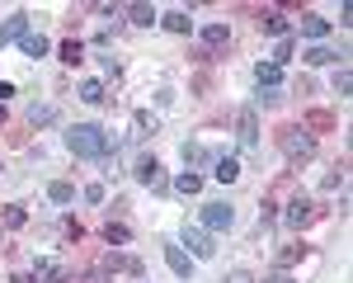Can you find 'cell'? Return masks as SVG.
I'll return each mask as SVG.
<instances>
[{
    "label": "cell",
    "instance_id": "cell-1",
    "mask_svg": "<svg viewBox=\"0 0 353 283\" xmlns=\"http://www.w3.org/2000/svg\"><path fill=\"white\" fill-rule=\"evenodd\" d=\"M66 146H71V156H81V161H99V156L118 151L123 137L104 133L99 123H76V128H66Z\"/></svg>",
    "mask_w": 353,
    "mask_h": 283
},
{
    "label": "cell",
    "instance_id": "cell-2",
    "mask_svg": "<svg viewBox=\"0 0 353 283\" xmlns=\"http://www.w3.org/2000/svg\"><path fill=\"white\" fill-rule=\"evenodd\" d=\"M273 142H278V151L292 161V166H306V161H316V137L306 133V128H297V123H288V128H278L273 133Z\"/></svg>",
    "mask_w": 353,
    "mask_h": 283
},
{
    "label": "cell",
    "instance_id": "cell-3",
    "mask_svg": "<svg viewBox=\"0 0 353 283\" xmlns=\"http://www.w3.org/2000/svg\"><path fill=\"white\" fill-rule=\"evenodd\" d=\"M321 217H325V208H321V203H311V198L306 194H297L292 198V203H288V213H283V222L288 226H311V222H321Z\"/></svg>",
    "mask_w": 353,
    "mask_h": 283
},
{
    "label": "cell",
    "instance_id": "cell-4",
    "mask_svg": "<svg viewBox=\"0 0 353 283\" xmlns=\"http://www.w3.org/2000/svg\"><path fill=\"white\" fill-rule=\"evenodd\" d=\"M184 246H189L193 260H212V255H217V241H212V231H203V226H189V222H184Z\"/></svg>",
    "mask_w": 353,
    "mask_h": 283
},
{
    "label": "cell",
    "instance_id": "cell-5",
    "mask_svg": "<svg viewBox=\"0 0 353 283\" xmlns=\"http://www.w3.org/2000/svg\"><path fill=\"white\" fill-rule=\"evenodd\" d=\"M236 142H241L245 151H254V146H259V113H254V109L236 113Z\"/></svg>",
    "mask_w": 353,
    "mask_h": 283
},
{
    "label": "cell",
    "instance_id": "cell-6",
    "mask_svg": "<svg viewBox=\"0 0 353 283\" xmlns=\"http://www.w3.org/2000/svg\"><path fill=\"white\" fill-rule=\"evenodd\" d=\"M198 48H203V52H226V48H231V28L226 24H203V43H198Z\"/></svg>",
    "mask_w": 353,
    "mask_h": 283
},
{
    "label": "cell",
    "instance_id": "cell-7",
    "mask_svg": "<svg viewBox=\"0 0 353 283\" xmlns=\"http://www.w3.org/2000/svg\"><path fill=\"white\" fill-rule=\"evenodd\" d=\"M231 222H236V208H226V203H208L203 208V231H226Z\"/></svg>",
    "mask_w": 353,
    "mask_h": 283
},
{
    "label": "cell",
    "instance_id": "cell-8",
    "mask_svg": "<svg viewBox=\"0 0 353 283\" xmlns=\"http://www.w3.org/2000/svg\"><path fill=\"white\" fill-rule=\"evenodd\" d=\"M137 184H146V189H165V170L156 156H141L137 161Z\"/></svg>",
    "mask_w": 353,
    "mask_h": 283
},
{
    "label": "cell",
    "instance_id": "cell-9",
    "mask_svg": "<svg viewBox=\"0 0 353 283\" xmlns=\"http://www.w3.org/2000/svg\"><path fill=\"white\" fill-rule=\"evenodd\" d=\"M334 123H339V118H334L330 109H311L306 118H301V128H306L311 137H316V133H334Z\"/></svg>",
    "mask_w": 353,
    "mask_h": 283
},
{
    "label": "cell",
    "instance_id": "cell-10",
    "mask_svg": "<svg viewBox=\"0 0 353 283\" xmlns=\"http://www.w3.org/2000/svg\"><path fill=\"white\" fill-rule=\"evenodd\" d=\"M24 33H28V14H24V10H14V14L0 24V48H5V43H14V38H24Z\"/></svg>",
    "mask_w": 353,
    "mask_h": 283
},
{
    "label": "cell",
    "instance_id": "cell-11",
    "mask_svg": "<svg viewBox=\"0 0 353 283\" xmlns=\"http://www.w3.org/2000/svg\"><path fill=\"white\" fill-rule=\"evenodd\" d=\"M165 264H170V269H174V274H179L184 283L193 279V255H184L179 246H165Z\"/></svg>",
    "mask_w": 353,
    "mask_h": 283
},
{
    "label": "cell",
    "instance_id": "cell-12",
    "mask_svg": "<svg viewBox=\"0 0 353 283\" xmlns=\"http://www.w3.org/2000/svg\"><path fill=\"white\" fill-rule=\"evenodd\" d=\"M254 24H259V33H273V38H288V19H283L278 10H259V19H254Z\"/></svg>",
    "mask_w": 353,
    "mask_h": 283
},
{
    "label": "cell",
    "instance_id": "cell-13",
    "mask_svg": "<svg viewBox=\"0 0 353 283\" xmlns=\"http://www.w3.org/2000/svg\"><path fill=\"white\" fill-rule=\"evenodd\" d=\"M301 57H306L311 66H334V61L344 66V52H334V48H325V43H316V48H306Z\"/></svg>",
    "mask_w": 353,
    "mask_h": 283
},
{
    "label": "cell",
    "instance_id": "cell-14",
    "mask_svg": "<svg viewBox=\"0 0 353 283\" xmlns=\"http://www.w3.org/2000/svg\"><path fill=\"white\" fill-rule=\"evenodd\" d=\"M123 14H128V24H141V28H151L161 14L151 10V5H141V0H132V5H123Z\"/></svg>",
    "mask_w": 353,
    "mask_h": 283
},
{
    "label": "cell",
    "instance_id": "cell-15",
    "mask_svg": "<svg viewBox=\"0 0 353 283\" xmlns=\"http://www.w3.org/2000/svg\"><path fill=\"white\" fill-rule=\"evenodd\" d=\"M325 33H330V19H321L316 10H306V14H301V38H316V43H321Z\"/></svg>",
    "mask_w": 353,
    "mask_h": 283
},
{
    "label": "cell",
    "instance_id": "cell-16",
    "mask_svg": "<svg viewBox=\"0 0 353 283\" xmlns=\"http://www.w3.org/2000/svg\"><path fill=\"white\" fill-rule=\"evenodd\" d=\"M254 81H259V90H278V81H283V66L259 61V66H254Z\"/></svg>",
    "mask_w": 353,
    "mask_h": 283
},
{
    "label": "cell",
    "instance_id": "cell-17",
    "mask_svg": "<svg viewBox=\"0 0 353 283\" xmlns=\"http://www.w3.org/2000/svg\"><path fill=\"white\" fill-rule=\"evenodd\" d=\"M76 95H81L85 104H109V85H104V81H85Z\"/></svg>",
    "mask_w": 353,
    "mask_h": 283
},
{
    "label": "cell",
    "instance_id": "cell-18",
    "mask_svg": "<svg viewBox=\"0 0 353 283\" xmlns=\"http://www.w3.org/2000/svg\"><path fill=\"white\" fill-rule=\"evenodd\" d=\"M208 161H212V151H208L203 142H184V166H189V170L208 166Z\"/></svg>",
    "mask_w": 353,
    "mask_h": 283
},
{
    "label": "cell",
    "instance_id": "cell-19",
    "mask_svg": "<svg viewBox=\"0 0 353 283\" xmlns=\"http://www.w3.org/2000/svg\"><path fill=\"white\" fill-rule=\"evenodd\" d=\"M19 48H24V57H48V48H52V43H48L43 33H33V28H28L24 38H19Z\"/></svg>",
    "mask_w": 353,
    "mask_h": 283
},
{
    "label": "cell",
    "instance_id": "cell-20",
    "mask_svg": "<svg viewBox=\"0 0 353 283\" xmlns=\"http://www.w3.org/2000/svg\"><path fill=\"white\" fill-rule=\"evenodd\" d=\"M212 175H217L221 184H231V179H241V161H236V156H217V166H212Z\"/></svg>",
    "mask_w": 353,
    "mask_h": 283
},
{
    "label": "cell",
    "instance_id": "cell-21",
    "mask_svg": "<svg viewBox=\"0 0 353 283\" xmlns=\"http://www.w3.org/2000/svg\"><path fill=\"white\" fill-rule=\"evenodd\" d=\"M0 226H10V231H19V226H28V208H19V203H10V208L0 213Z\"/></svg>",
    "mask_w": 353,
    "mask_h": 283
},
{
    "label": "cell",
    "instance_id": "cell-22",
    "mask_svg": "<svg viewBox=\"0 0 353 283\" xmlns=\"http://www.w3.org/2000/svg\"><path fill=\"white\" fill-rule=\"evenodd\" d=\"M151 133H156V113L137 109L132 113V137H151Z\"/></svg>",
    "mask_w": 353,
    "mask_h": 283
},
{
    "label": "cell",
    "instance_id": "cell-23",
    "mask_svg": "<svg viewBox=\"0 0 353 283\" xmlns=\"http://www.w3.org/2000/svg\"><path fill=\"white\" fill-rule=\"evenodd\" d=\"M57 57H61L66 66H81V61H85V48H81V43H76V38H66V43L57 48Z\"/></svg>",
    "mask_w": 353,
    "mask_h": 283
},
{
    "label": "cell",
    "instance_id": "cell-24",
    "mask_svg": "<svg viewBox=\"0 0 353 283\" xmlns=\"http://www.w3.org/2000/svg\"><path fill=\"white\" fill-rule=\"evenodd\" d=\"M104 241H109V246H128V241H132V226L128 222H109L104 226Z\"/></svg>",
    "mask_w": 353,
    "mask_h": 283
},
{
    "label": "cell",
    "instance_id": "cell-25",
    "mask_svg": "<svg viewBox=\"0 0 353 283\" xmlns=\"http://www.w3.org/2000/svg\"><path fill=\"white\" fill-rule=\"evenodd\" d=\"M161 24L170 28V33H189V28H193V19L184 14V10H170V14H161Z\"/></svg>",
    "mask_w": 353,
    "mask_h": 283
},
{
    "label": "cell",
    "instance_id": "cell-26",
    "mask_svg": "<svg viewBox=\"0 0 353 283\" xmlns=\"http://www.w3.org/2000/svg\"><path fill=\"white\" fill-rule=\"evenodd\" d=\"M306 255H311V246H306V241H301V246H288V251H278V269H292V264H297V260H306Z\"/></svg>",
    "mask_w": 353,
    "mask_h": 283
},
{
    "label": "cell",
    "instance_id": "cell-27",
    "mask_svg": "<svg viewBox=\"0 0 353 283\" xmlns=\"http://www.w3.org/2000/svg\"><path fill=\"white\" fill-rule=\"evenodd\" d=\"M174 189H179V194H198V189H203V175H198V170H184V175L174 179Z\"/></svg>",
    "mask_w": 353,
    "mask_h": 283
},
{
    "label": "cell",
    "instance_id": "cell-28",
    "mask_svg": "<svg viewBox=\"0 0 353 283\" xmlns=\"http://www.w3.org/2000/svg\"><path fill=\"white\" fill-rule=\"evenodd\" d=\"M48 198H52V203H71V198H76V184L57 179V184H48Z\"/></svg>",
    "mask_w": 353,
    "mask_h": 283
},
{
    "label": "cell",
    "instance_id": "cell-29",
    "mask_svg": "<svg viewBox=\"0 0 353 283\" xmlns=\"http://www.w3.org/2000/svg\"><path fill=\"white\" fill-rule=\"evenodd\" d=\"M278 104H283V90H259V99H254L250 109L259 113V109H278Z\"/></svg>",
    "mask_w": 353,
    "mask_h": 283
},
{
    "label": "cell",
    "instance_id": "cell-30",
    "mask_svg": "<svg viewBox=\"0 0 353 283\" xmlns=\"http://www.w3.org/2000/svg\"><path fill=\"white\" fill-rule=\"evenodd\" d=\"M334 95H353V71H349V66L334 71Z\"/></svg>",
    "mask_w": 353,
    "mask_h": 283
},
{
    "label": "cell",
    "instance_id": "cell-31",
    "mask_svg": "<svg viewBox=\"0 0 353 283\" xmlns=\"http://www.w3.org/2000/svg\"><path fill=\"white\" fill-rule=\"evenodd\" d=\"M288 57H292V38H278V48H273V66H283V61H288Z\"/></svg>",
    "mask_w": 353,
    "mask_h": 283
},
{
    "label": "cell",
    "instance_id": "cell-32",
    "mask_svg": "<svg viewBox=\"0 0 353 283\" xmlns=\"http://www.w3.org/2000/svg\"><path fill=\"white\" fill-rule=\"evenodd\" d=\"M273 222H278V203L264 198V208H259V226H273Z\"/></svg>",
    "mask_w": 353,
    "mask_h": 283
},
{
    "label": "cell",
    "instance_id": "cell-33",
    "mask_svg": "<svg viewBox=\"0 0 353 283\" xmlns=\"http://www.w3.org/2000/svg\"><path fill=\"white\" fill-rule=\"evenodd\" d=\"M48 283H76V274H71L66 264H52V269H48Z\"/></svg>",
    "mask_w": 353,
    "mask_h": 283
},
{
    "label": "cell",
    "instance_id": "cell-34",
    "mask_svg": "<svg viewBox=\"0 0 353 283\" xmlns=\"http://www.w3.org/2000/svg\"><path fill=\"white\" fill-rule=\"evenodd\" d=\"M28 123H33V128H43V123H52V109H48V104H38V109L28 113Z\"/></svg>",
    "mask_w": 353,
    "mask_h": 283
},
{
    "label": "cell",
    "instance_id": "cell-35",
    "mask_svg": "<svg viewBox=\"0 0 353 283\" xmlns=\"http://www.w3.org/2000/svg\"><path fill=\"white\" fill-rule=\"evenodd\" d=\"M99 66H104V76H109V81H118V76H123V66H118L113 57H99Z\"/></svg>",
    "mask_w": 353,
    "mask_h": 283
},
{
    "label": "cell",
    "instance_id": "cell-36",
    "mask_svg": "<svg viewBox=\"0 0 353 283\" xmlns=\"http://www.w3.org/2000/svg\"><path fill=\"white\" fill-rule=\"evenodd\" d=\"M221 283H254V274L250 269H231V279H221Z\"/></svg>",
    "mask_w": 353,
    "mask_h": 283
},
{
    "label": "cell",
    "instance_id": "cell-37",
    "mask_svg": "<svg viewBox=\"0 0 353 283\" xmlns=\"http://www.w3.org/2000/svg\"><path fill=\"white\" fill-rule=\"evenodd\" d=\"M264 283H292V274L288 269H273V274H264Z\"/></svg>",
    "mask_w": 353,
    "mask_h": 283
},
{
    "label": "cell",
    "instance_id": "cell-38",
    "mask_svg": "<svg viewBox=\"0 0 353 283\" xmlns=\"http://www.w3.org/2000/svg\"><path fill=\"white\" fill-rule=\"evenodd\" d=\"M10 283H48V279H43V274H14Z\"/></svg>",
    "mask_w": 353,
    "mask_h": 283
},
{
    "label": "cell",
    "instance_id": "cell-39",
    "mask_svg": "<svg viewBox=\"0 0 353 283\" xmlns=\"http://www.w3.org/2000/svg\"><path fill=\"white\" fill-rule=\"evenodd\" d=\"M5 123H10V113H5V104H0V128H5Z\"/></svg>",
    "mask_w": 353,
    "mask_h": 283
}]
</instances>
